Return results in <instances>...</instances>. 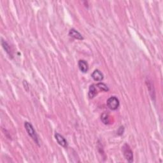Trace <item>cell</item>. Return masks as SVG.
Segmentation results:
<instances>
[{"instance_id": "10", "label": "cell", "mask_w": 163, "mask_h": 163, "mask_svg": "<svg viewBox=\"0 0 163 163\" xmlns=\"http://www.w3.org/2000/svg\"><path fill=\"white\" fill-rule=\"evenodd\" d=\"M101 120L105 124H109V122H110V117H109L108 114H106V113H104V114H103L102 115H101Z\"/></svg>"}, {"instance_id": "4", "label": "cell", "mask_w": 163, "mask_h": 163, "mask_svg": "<svg viewBox=\"0 0 163 163\" xmlns=\"http://www.w3.org/2000/svg\"><path fill=\"white\" fill-rule=\"evenodd\" d=\"M55 138L56 140H57V142L61 146L64 147V148H66V147H68L67 141L66 140V139L61 135V134H59L58 133H56L55 134Z\"/></svg>"}, {"instance_id": "11", "label": "cell", "mask_w": 163, "mask_h": 163, "mask_svg": "<svg viewBox=\"0 0 163 163\" xmlns=\"http://www.w3.org/2000/svg\"><path fill=\"white\" fill-rule=\"evenodd\" d=\"M96 86L99 89L102 90V91L106 92V91H108V90H109L108 86H106V84H103V83H99V84H97Z\"/></svg>"}, {"instance_id": "12", "label": "cell", "mask_w": 163, "mask_h": 163, "mask_svg": "<svg viewBox=\"0 0 163 163\" xmlns=\"http://www.w3.org/2000/svg\"><path fill=\"white\" fill-rule=\"evenodd\" d=\"M124 131V127H121L120 128H119L118 131H117V134H118V135H121V134H123Z\"/></svg>"}, {"instance_id": "9", "label": "cell", "mask_w": 163, "mask_h": 163, "mask_svg": "<svg viewBox=\"0 0 163 163\" xmlns=\"http://www.w3.org/2000/svg\"><path fill=\"white\" fill-rule=\"evenodd\" d=\"M1 45L3 46V47L5 50V51L7 52L8 54L12 56V53H11V49L10 48V46L8 45V43L4 41L3 40H1Z\"/></svg>"}, {"instance_id": "6", "label": "cell", "mask_w": 163, "mask_h": 163, "mask_svg": "<svg viewBox=\"0 0 163 163\" xmlns=\"http://www.w3.org/2000/svg\"><path fill=\"white\" fill-rule=\"evenodd\" d=\"M78 68L82 73H87L88 71V64L85 60H80L78 61Z\"/></svg>"}, {"instance_id": "7", "label": "cell", "mask_w": 163, "mask_h": 163, "mask_svg": "<svg viewBox=\"0 0 163 163\" xmlns=\"http://www.w3.org/2000/svg\"><path fill=\"white\" fill-rule=\"evenodd\" d=\"M69 35L77 40H84V38L82 35V34L78 32V31H77L75 29H71L70 30V32H69Z\"/></svg>"}, {"instance_id": "1", "label": "cell", "mask_w": 163, "mask_h": 163, "mask_svg": "<svg viewBox=\"0 0 163 163\" xmlns=\"http://www.w3.org/2000/svg\"><path fill=\"white\" fill-rule=\"evenodd\" d=\"M24 127L27 131V134H29V136L34 141V142L39 145L38 138V136L36 133V131L34 129V127L32 126V124H30L29 122H25Z\"/></svg>"}, {"instance_id": "5", "label": "cell", "mask_w": 163, "mask_h": 163, "mask_svg": "<svg viewBox=\"0 0 163 163\" xmlns=\"http://www.w3.org/2000/svg\"><path fill=\"white\" fill-rule=\"evenodd\" d=\"M91 77L94 80L97 82H101L103 80V74L102 73V72L101 71H99V70H96L93 71V73L91 75Z\"/></svg>"}, {"instance_id": "3", "label": "cell", "mask_w": 163, "mask_h": 163, "mask_svg": "<svg viewBox=\"0 0 163 163\" xmlns=\"http://www.w3.org/2000/svg\"><path fill=\"white\" fill-rule=\"evenodd\" d=\"M106 105L109 109L111 110H116L120 105V102H119L118 99L116 96H112L108 98L107 101H106Z\"/></svg>"}, {"instance_id": "2", "label": "cell", "mask_w": 163, "mask_h": 163, "mask_svg": "<svg viewBox=\"0 0 163 163\" xmlns=\"http://www.w3.org/2000/svg\"><path fill=\"white\" fill-rule=\"evenodd\" d=\"M122 150L125 159L129 162H132L133 161V153L129 145L124 144Z\"/></svg>"}, {"instance_id": "8", "label": "cell", "mask_w": 163, "mask_h": 163, "mask_svg": "<svg viewBox=\"0 0 163 163\" xmlns=\"http://www.w3.org/2000/svg\"><path fill=\"white\" fill-rule=\"evenodd\" d=\"M97 93H98V92H97V86L96 85H95V84H92V85L89 87V97L90 99H92L94 97H95Z\"/></svg>"}]
</instances>
